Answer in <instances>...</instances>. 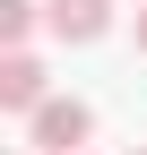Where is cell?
<instances>
[{"instance_id": "cell-1", "label": "cell", "mask_w": 147, "mask_h": 155, "mask_svg": "<svg viewBox=\"0 0 147 155\" xmlns=\"http://www.w3.org/2000/svg\"><path fill=\"white\" fill-rule=\"evenodd\" d=\"M87 138H95V112L78 95H52V104L26 112V147L35 155H87Z\"/></svg>"}, {"instance_id": "cell-2", "label": "cell", "mask_w": 147, "mask_h": 155, "mask_svg": "<svg viewBox=\"0 0 147 155\" xmlns=\"http://www.w3.org/2000/svg\"><path fill=\"white\" fill-rule=\"evenodd\" d=\"M43 26L61 35V43H95V35L113 26V0H43Z\"/></svg>"}, {"instance_id": "cell-3", "label": "cell", "mask_w": 147, "mask_h": 155, "mask_svg": "<svg viewBox=\"0 0 147 155\" xmlns=\"http://www.w3.org/2000/svg\"><path fill=\"white\" fill-rule=\"evenodd\" d=\"M0 104H9V112L52 104V95H43V61H35V52H0Z\"/></svg>"}, {"instance_id": "cell-4", "label": "cell", "mask_w": 147, "mask_h": 155, "mask_svg": "<svg viewBox=\"0 0 147 155\" xmlns=\"http://www.w3.org/2000/svg\"><path fill=\"white\" fill-rule=\"evenodd\" d=\"M35 17H43V0H0V43H9V52H26Z\"/></svg>"}, {"instance_id": "cell-5", "label": "cell", "mask_w": 147, "mask_h": 155, "mask_svg": "<svg viewBox=\"0 0 147 155\" xmlns=\"http://www.w3.org/2000/svg\"><path fill=\"white\" fill-rule=\"evenodd\" d=\"M138 52H147V0H138Z\"/></svg>"}, {"instance_id": "cell-6", "label": "cell", "mask_w": 147, "mask_h": 155, "mask_svg": "<svg viewBox=\"0 0 147 155\" xmlns=\"http://www.w3.org/2000/svg\"><path fill=\"white\" fill-rule=\"evenodd\" d=\"M17 155H26V147H17Z\"/></svg>"}]
</instances>
